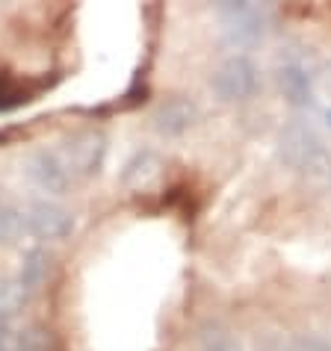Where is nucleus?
I'll use <instances>...</instances> for the list:
<instances>
[{
    "instance_id": "1",
    "label": "nucleus",
    "mask_w": 331,
    "mask_h": 351,
    "mask_svg": "<svg viewBox=\"0 0 331 351\" xmlns=\"http://www.w3.org/2000/svg\"><path fill=\"white\" fill-rule=\"evenodd\" d=\"M54 151H56V157L62 160L65 171L71 174V180H77V178H83V174H92L95 169H98L101 160H104L106 145H104V139L98 133L86 130V133L71 136L65 145H60V148H54Z\"/></svg>"
},
{
    "instance_id": "2",
    "label": "nucleus",
    "mask_w": 331,
    "mask_h": 351,
    "mask_svg": "<svg viewBox=\"0 0 331 351\" xmlns=\"http://www.w3.org/2000/svg\"><path fill=\"white\" fill-rule=\"evenodd\" d=\"M266 12L251 3H225L219 6V21L231 45H251L264 33Z\"/></svg>"
},
{
    "instance_id": "3",
    "label": "nucleus",
    "mask_w": 331,
    "mask_h": 351,
    "mask_svg": "<svg viewBox=\"0 0 331 351\" xmlns=\"http://www.w3.org/2000/svg\"><path fill=\"white\" fill-rule=\"evenodd\" d=\"M255 89H258V71L242 56H233V60L222 62L216 68V74H213V92L222 101H246Z\"/></svg>"
},
{
    "instance_id": "4",
    "label": "nucleus",
    "mask_w": 331,
    "mask_h": 351,
    "mask_svg": "<svg viewBox=\"0 0 331 351\" xmlns=\"http://www.w3.org/2000/svg\"><path fill=\"white\" fill-rule=\"evenodd\" d=\"M24 230L38 239H62L71 233V216L65 210L54 207V204H30L21 210Z\"/></svg>"
},
{
    "instance_id": "5",
    "label": "nucleus",
    "mask_w": 331,
    "mask_h": 351,
    "mask_svg": "<svg viewBox=\"0 0 331 351\" xmlns=\"http://www.w3.org/2000/svg\"><path fill=\"white\" fill-rule=\"evenodd\" d=\"M192 115H196V106L187 101H169L157 115V128L163 133H181L192 124Z\"/></svg>"
},
{
    "instance_id": "6",
    "label": "nucleus",
    "mask_w": 331,
    "mask_h": 351,
    "mask_svg": "<svg viewBox=\"0 0 331 351\" xmlns=\"http://www.w3.org/2000/svg\"><path fill=\"white\" fill-rule=\"evenodd\" d=\"M45 275H47V254H45V251H30V254L24 257V263H21L18 280H21V284L30 292H36L38 284L45 280Z\"/></svg>"
},
{
    "instance_id": "7",
    "label": "nucleus",
    "mask_w": 331,
    "mask_h": 351,
    "mask_svg": "<svg viewBox=\"0 0 331 351\" xmlns=\"http://www.w3.org/2000/svg\"><path fill=\"white\" fill-rule=\"evenodd\" d=\"M30 298V289H27L21 280H6V284H0V316L9 319L12 313L24 307V301Z\"/></svg>"
},
{
    "instance_id": "8",
    "label": "nucleus",
    "mask_w": 331,
    "mask_h": 351,
    "mask_svg": "<svg viewBox=\"0 0 331 351\" xmlns=\"http://www.w3.org/2000/svg\"><path fill=\"white\" fill-rule=\"evenodd\" d=\"M157 157H154V154H139V157H136L130 165H128V171H124V183H128V186H142L145 180L148 178H154V174H157Z\"/></svg>"
}]
</instances>
